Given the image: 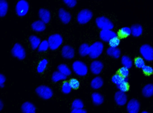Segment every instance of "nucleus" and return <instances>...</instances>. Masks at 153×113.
I'll return each instance as SVG.
<instances>
[{"instance_id":"obj_7","label":"nucleus","mask_w":153,"mask_h":113,"mask_svg":"<svg viewBox=\"0 0 153 113\" xmlns=\"http://www.w3.org/2000/svg\"><path fill=\"white\" fill-rule=\"evenodd\" d=\"M93 14L91 10L88 9H84L81 10L78 14V22L81 25L88 23L93 17Z\"/></svg>"},{"instance_id":"obj_13","label":"nucleus","mask_w":153,"mask_h":113,"mask_svg":"<svg viewBox=\"0 0 153 113\" xmlns=\"http://www.w3.org/2000/svg\"><path fill=\"white\" fill-rule=\"evenodd\" d=\"M103 64L99 61H94L91 63L90 66V70L93 74L98 75L101 73L103 68Z\"/></svg>"},{"instance_id":"obj_26","label":"nucleus","mask_w":153,"mask_h":113,"mask_svg":"<svg viewBox=\"0 0 153 113\" xmlns=\"http://www.w3.org/2000/svg\"><path fill=\"white\" fill-rule=\"evenodd\" d=\"M79 55L82 57L89 55L90 53V46L88 44L83 43L80 46L79 50Z\"/></svg>"},{"instance_id":"obj_11","label":"nucleus","mask_w":153,"mask_h":113,"mask_svg":"<svg viewBox=\"0 0 153 113\" xmlns=\"http://www.w3.org/2000/svg\"><path fill=\"white\" fill-rule=\"evenodd\" d=\"M140 109V104L137 100L132 99L128 102L127 109L128 113H138Z\"/></svg>"},{"instance_id":"obj_41","label":"nucleus","mask_w":153,"mask_h":113,"mask_svg":"<svg viewBox=\"0 0 153 113\" xmlns=\"http://www.w3.org/2000/svg\"><path fill=\"white\" fill-rule=\"evenodd\" d=\"M63 1L70 8L74 7L77 4L76 0H64Z\"/></svg>"},{"instance_id":"obj_31","label":"nucleus","mask_w":153,"mask_h":113,"mask_svg":"<svg viewBox=\"0 0 153 113\" xmlns=\"http://www.w3.org/2000/svg\"><path fill=\"white\" fill-rule=\"evenodd\" d=\"M48 64V61L46 59H44L39 62L38 66L37 67V71L38 73H42L43 72Z\"/></svg>"},{"instance_id":"obj_35","label":"nucleus","mask_w":153,"mask_h":113,"mask_svg":"<svg viewBox=\"0 0 153 113\" xmlns=\"http://www.w3.org/2000/svg\"><path fill=\"white\" fill-rule=\"evenodd\" d=\"M124 78H123L122 76H121L119 73H117L113 76L111 79V81L114 84H116V86L120 84L123 80Z\"/></svg>"},{"instance_id":"obj_43","label":"nucleus","mask_w":153,"mask_h":113,"mask_svg":"<svg viewBox=\"0 0 153 113\" xmlns=\"http://www.w3.org/2000/svg\"><path fill=\"white\" fill-rule=\"evenodd\" d=\"M71 113H87V111L84 109H72Z\"/></svg>"},{"instance_id":"obj_32","label":"nucleus","mask_w":153,"mask_h":113,"mask_svg":"<svg viewBox=\"0 0 153 113\" xmlns=\"http://www.w3.org/2000/svg\"><path fill=\"white\" fill-rule=\"evenodd\" d=\"M131 34V28L128 27H124L120 29L119 35L122 37H127Z\"/></svg>"},{"instance_id":"obj_18","label":"nucleus","mask_w":153,"mask_h":113,"mask_svg":"<svg viewBox=\"0 0 153 113\" xmlns=\"http://www.w3.org/2000/svg\"><path fill=\"white\" fill-rule=\"evenodd\" d=\"M32 28L36 32H42L46 28L45 24L41 20L35 21L32 25Z\"/></svg>"},{"instance_id":"obj_42","label":"nucleus","mask_w":153,"mask_h":113,"mask_svg":"<svg viewBox=\"0 0 153 113\" xmlns=\"http://www.w3.org/2000/svg\"><path fill=\"white\" fill-rule=\"evenodd\" d=\"M142 70L146 74H151L153 73V68L150 66L145 65L143 68Z\"/></svg>"},{"instance_id":"obj_1","label":"nucleus","mask_w":153,"mask_h":113,"mask_svg":"<svg viewBox=\"0 0 153 113\" xmlns=\"http://www.w3.org/2000/svg\"><path fill=\"white\" fill-rule=\"evenodd\" d=\"M104 45L101 42H95L90 46V53L89 56L91 59H95L98 58L102 53Z\"/></svg>"},{"instance_id":"obj_24","label":"nucleus","mask_w":153,"mask_h":113,"mask_svg":"<svg viewBox=\"0 0 153 113\" xmlns=\"http://www.w3.org/2000/svg\"><path fill=\"white\" fill-rule=\"evenodd\" d=\"M142 94L146 97H150L153 96V84H148L143 88Z\"/></svg>"},{"instance_id":"obj_6","label":"nucleus","mask_w":153,"mask_h":113,"mask_svg":"<svg viewBox=\"0 0 153 113\" xmlns=\"http://www.w3.org/2000/svg\"><path fill=\"white\" fill-rule=\"evenodd\" d=\"M140 54L144 60L147 61H153V48L149 44L143 45L140 49Z\"/></svg>"},{"instance_id":"obj_47","label":"nucleus","mask_w":153,"mask_h":113,"mask_svg":"<svg viewBox=\"0 0 153 113\" xmlns=\"http://www.w3.org/2000/svg\"><path fill=\"white\" fill-rule=\"evenodd\" d=\"M141 113H149V112H147V111H143V112H141Z\"/></svg>"},{"instance_id":"obj_34","label":"nucleus","mask_w":153,"mask_h":113,"mask_svg":"<svg viewBox=\"0 0 153 113\" xmlns=\"http://www.w3.org/2000/svg\"><path fill=\"white\" fill-rule=\"evenodd\" d=\"M50 48L49 43L47 40H44L41 42L38 48V52H45Z\"/></svg>"},{"instance_id":"obj_29","label":"nucleus","mask_w":153,"mask_h":113,"mask_svg":"<svg viewBox=\"0 0 153 113\" xmlns=\"http://www.w3.org/2000/svg\"><path fill=\"white\" fill-rule=\"evenodd\" d=\"M58 71L64 74L65 76H70L71 74V71L70 68L65 64H61L58 67Z\"/></svg>"},{"instance_id":"obj_39","label":"nucleus","mask_w":153,"mask_h":113,"mask_svg":"<svg viewBox=\"0 0 153 113\" xmlns=\"http://www.w3.org/2000/svg\"><path fill=\"white\" fill-rule=\"evenodd\" d=\"M119 74L123 78H128L129 73L128 69L125 67H123L119 70Z\"/></svg>"},{"instance_id":"obj_23","label":"nucleus","mask_w":153,"mask_h":113,"mask_svg":"<svg viewBox=\"0 0 153 113\" xmlns=\"http://www.w3.org/2000/svg\"><path fill=\"white\" fill-rule=\"evenodd\" d=\"M29 40L33 50H36L38 48L42 42L40 38L35 35L31 36L29 37Z\"/></svg>"},{"instance_id":"obj_33","label":"nucleus","mask_w":153,"mask_h":113,"mask_svg":"<svg viewBox=\"0 0 153 113\" xmlns=\"http://www.w3.org/2000/svg\"><path fill=\"white\" fill-rule=\"evenodd\" d=\"M84 106V103L81 100L79 99H76L74 100L71 104V108L72 109H83Z\"/></svg>"},{"instance_id":"obj_5","label":"nucleus","mask_w":153,"mask_h":113,"mask_svg":"<svg viewBox=\"0 0 153 113\" xmlns=\"http://www.w3.org/2000/svg\"><path fill=\"white\" fill-rule=\"evenodd\" d=\"M36 92L37 95L44 100L51 99L53 95L52 90L48 86L41 85L36 88Z\"/></svg>"},{"instance_id":"obj_36","label":"nucleus","mask_w":153,"mask_h":113,"mask_svg":"<svg viewBox=\"0 0 153 113\" xmlns=\"http://www.w3.org/2000/svg\"><path fill=\"white\" fill-rule=\"evenodd\" d=\"M71 89H72V88H71L69 82H66L62 84V91L64 94H69L70 93Z\"/></svg>"},{"instance_id":"obj_46","label":"nucleus","mask_w":153,"mask_h":113,"mask_svg":"<svg viewBox=\"0 0 153 113\" xmlns=\"http://www.w3.org/2000/svg\"><path fill=\"white\" fill-rule=\"evenodd\" d=\"M0 87L1 88H3L4 87H5V85L4 84H2V85H0Z\"/></svg>"},{"instance_id":"obj_21","label":"nucleus","mask_w":153,"mask_h":113,"mask_svg":"<svg viewBox=\"0 0 153 113\" xmlns=\"http://www.w3.org/2000/svg\"><path fill=\"white\" fill-rule=\"evenodd\" d=\"M103 85V80L101 77L97 76L94 78L91 82V86L92 88L95 90L98 89L102 88Z\"/></svg>"},{"instance_id":"obj_15","label":"nucleus","mask_w":153,"mask_h":113,"mask_svg":"<svg viewBox=\"0 0 153 113\" xmlns=\"http://www.w3.org/2000/svg\"><path fill=\"white\" fill-rule=\"evenodd\" d=\"M59 17L62 22L64 24H68L71 20V16L69 12L63 8L60 9L59 12Z\"/></svg>"},{"instance_id":"obj_45","label":"nucleus","mask_w":153,"mask_h":113,"mask_svg":"<svg viewBox=\"0 0 153 113\" xmlns=\"http://www.w3.org/2000/svg\"><path fill=\"white\" fill-rule=\"evenodd\" d=\"M4 107V104L2 100H0V110H1Z\"/></svg>"},{"instance_id":"obj_12","label":"nucleus","mask_w":153,"mask_h":113,"mask_svg":"<svg viewBox=\"0 0 153 113\" xmlns=\"http://www.w3.org/2000/svg\"><path fill=\"white\" fill-rule=\"evenodd\" d=\"M114 100L118 106H123L127 103L128 97L125 92L119 91L114 95Z\"/></svg>"},{"instance_id":"obj_8","label":"nucleus","mask_w":153,"mask_h":113,"mask_svg":"<svg viewBox=\"0 0 153 113\" xmlns=\"http://www.w3.org/2000/svg\"><path fill=\"white\" fill-rule=\"evenodd\" d=\"M29 9V3L25 0H20L16 6L17 15L19 17H23L27 14Z\"/></svg>"},{"instance_id":"obj_20","label":"nucleus","mask_w":153,"mask_h":113,"mask_svg":"<svg viewBox=\"0 0 153 113\" xmlns=\"http://www.w3.org/2000/svg\"><path fill=\"white\" fill-rule=\"evenodd\" d=\"M106 53L109 56L115 59H118L121 55V51L119 48L110 47L106 50Z\"/></svg>"},{"instance_id":"obj_2","label":"nucleus","mask_w":153,"mask_h":113,"mask_svg":"<svg viewBox=\"0 0 153 113\" xmlns=\"http://www.w3.org/2000/svg\"><path fill=\"white\" fill-rule=\"evenodd\" d=\"M72 70L79 76H85L88 72V68L85 64L81 61H77L72 64Z\"/></svg>"},{"instance_id":"obj_27","label":"nucleus","mask_w":153,"mask_h":113,"mask_svg":"<svg viewBox=\"0 0 153 113\" xmlns=\"http://www.w3.org/2000/svg\"><path fill=\"white\" fill-rule=\"evenodd\" d=\"M67 77L59 71L54 72L52 76V80L53 82H57L61 80H64L67 79Z\"/></svg>"},{"instance_id":"obj_38","label":"nucleus","mask_w":153,"mask_h":113,"mask_svg":"<svg viewBox=\"0 0 153 113\" xmlns=\"http://www.w3.org/2000/svg\"><path fill=\"white\" fill-rule=\"evenodd\" d=\"M135 65L137 68L142 69L145 65L144 59L141 57H138L136 58L135 61Z\"/></svg>"},{"instance_id":"obj_44","label":"nucleus","mask_w":153,"mask_h":113,"mask_svg":"<svg viewBox=\"0 0 153 113\" xmlns=\"http://www.w3.org/2000/svg\"><path fill=\"white\" fill-rule=\"evenodd\" d=\"M6 81V78L5 76L2 74H0V85L4 84Z\"/></svg>"},{"instance_id":"obj_3","label":"nucleus","mask_w":153,"mask_h":113,"mask_svg":"<svg viewBox=\"0 0 153 113\" xmlns=\"http://www.w3.org/2000/svg\"><path fill=\"white\" fill-rule=\"evenodd\" d=\"M96 24L98 28L102 30H112L114 28L113 23L108 18L105 16L97 17Z\"/></svg>"},{"instance_id":"obj_22","label":"nucleus","mask_w":153,"mask_h":113,"mask_svg":"<svg viewBox=\"0 0 153 113\" xmlns=\"http://www.w3.org/2000/svg\"><path fill=\"white\" fill-rule=\"evenodd\" d=\"M92 99L94 104L96 106L101 105L104 101L103 97L98 92H94L92 94Z\"/></svg>"},{"instance_id":"obj_10","label":"nucleus","mask_w":153,"mask_h":113,"mask_svg":"<svg viewBox=\"0 0 153 113\" xmlns=\"http://www.w3.org/2000/svg\"><path fill=\"white\" fill-rule=\"evenodd\" d=\"M116 33L112 30H102L100 33V37L102 41L109 43L110 40L117 37Z\"/></svg>"},{"instance_id":"obj_16","label":"nucleus","mask_w":153,"mask_h":113,"mask_svg":"<svg viewBox=\"0 0 153 113\" xmlns=\"http://www.w3.org/2000/svg\"><path fill=\"white\" fill-rule=\"evenodd\" d=\"M21 110L23 113H36V108L33 103L27 101L22 105Z\"/></svg>"},{"instance_id":"obj_28","label":"nucleus","mask_w":153,"mask_h":113,"mask_svg":"<svg viewBox=\"0 0 153 113\" xmlns=\"http://www.w3.org/2000/svg\"><path fill=\"white\" fill-rule=\"evenodd\" d=\"M122 64L123 67L130 69L133 65V62L130 57L127 55H123L121 58Z\"/></svg>"},{"instance_id":"obj_17","label":"nucleus","mask_w":153,"mask_h":113,"mask_svg":"<svg viewBox=\"0 0 153 113\" xmlns=\"http://www.w3.org/2000/svg\"><path fill=\"white\" fill-rule=\"evenodd\" d=\"M39 16L41 20L45 24H48L51 20V12L48 10L41 9L39 11Z\"/></svg>"},{"instance_id":"obj_30","label":"nucleus","mask_w":153,"mask_h":113,"mask_svg":"<svg viewBox=\"0 0 153 113\" xmlns=\"http://www.w3.org/2000/svg\"><path fill=\"white\" fill-rule=\"evenodd\" d=\"M128 78H124L123 81L119 84L117 85V88L120 91L122 92H126L128 90Z\"/></svg>"},{"instance_id":"obj_40","label":"nucleus","mask_w":153,"mask_h":113,"mask_svg":"<svg viewBox=\"0 0 153 113\" xmlns=\"http://www.w3.org/2000/svg\"><path fill=\"white\" fill-rule=\"evenodd\" d=\"M72 88L76 89L79 87V82L78 80L72 79L70 80L69 82Z\"/></svg>"},{"instance_id":"obj_4","label":"nucleus","mask_w":153,"mask_h":113,"mask_svg":"<svg viewBox=\"0 0 153 113\" xmlns=\"http://www.w3.org/2000/svg\"><path fill=\"white\" fill-rule=\"evenodd\" d=\"M50 48L53 51L57 50L62 44L63 38L61 35L59 34H54L49 37L48 38Z\"/></svg>"},{"instance_id":"obj_14","label":"nucleus","mask_w":153,"mask_h":113,"mask_svg":"<svg viewBox=\"0 0 153 113\" xmlns=\"http://www.w3.org/2000/svg\"><path fill=\"white\" fill-rule=\"evenodd\" d=\"M62 55L65 59H72L75 56V50L70 46H64L62 50Z\"/></svg>"},{"instance_id":"obj_37","label":"nucleus","mask_w":153,"mask_h":113,"mask_svg":"<svg viewBox=\"0 0 153 113\" xmlns=\"http://www.w3.org/2000/svg\"><path fill=\"white\" fill-rule=\"evenodd\" d=\"M120 38L117 37L110 40V42H109V44L110 47L117 48L120 44Z\"/></svg>"},{"instance_id":"obj_9","label":"nucleus","mask_w":153,"mask_h":113,"mask_svg":"<svg viewBox=\"0 0 153 113\" xmlns=\"http://www.w3.org/2000/svg\"><path fill=\"white\" fill-rule=\"evenodd\" d=\"M11 53L14 57H16L19 60H23L26 57V52L23 46L17 43L13 46L11 50Z\"/></svg>"},{"instance_id":"obj_25","label":"nucleus","mask_w":153,"mask_h":113,"mask_svg":"<svg viewBox=\"0 0 153 113\" xmlns=\"http://www.w3.org/2000/svg\"><path fill=\"white\" fill-rule=\"evenodd\" d=\"M8 9V4L5 0L0 1V16L1 17L5 16L7 13Z\"/></svg>"},{"instance_id":"obj_19","label":"nucleus","mask_w":153,"mask_h":113,"mask_svg":"<svg viewBox=\"0 0 153 113\" xmlns=\"http://www.w3.org/2000/svg\"><path fill=\"white\" fill-rule=\"evenodd\" d=\"M131 35L134 37H139L143 33V28L142 26L139 24L132 25L131 28Z\"/></svg>"}]
</instances>
